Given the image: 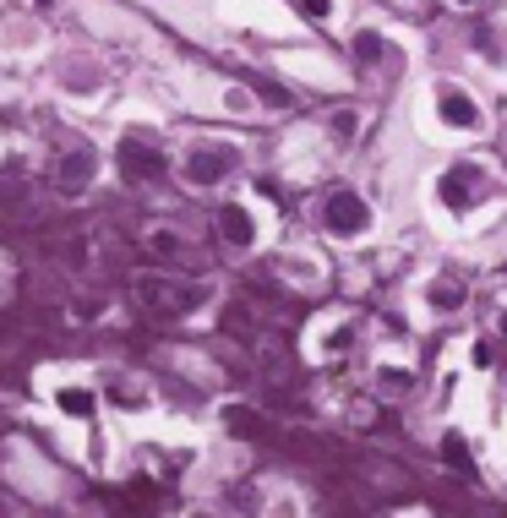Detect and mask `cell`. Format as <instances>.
<instances>
[{
	"mask_svg": "<svg viewBox=\"0 0 507 518\" xmlns=\"http://www.w3.org/2000/svg\"><path fill=\"white\" fill-rule=\"evenodd\" d=\"M158 169H164V158H158V153H153V147H147V153H142V147H137V142H126V180H153V175H158Z\"/></svg>",
	"mask_w": 507,
	"mask_h": 518,
	"instance_id": "1",
	"label": "cell"
},
{
	"mask_svg": "<svg viewBox=\"0 0 507 518\" xmlns=\"http://www.w3.org/2000/svg\"><path fill=\"white\" fill-rule=\"evenodd\" d=\"M224 169H229V153H197V158L186 164V175H191L197 186H213V180H224Z\"/></svg>",
	"mask_w": 507,
	"mask_h": 518,
	"instance_id": "2",
	"label": "cell"
},
{
	"mask_svg": "<svg viewBox=\"0 0 507 518\" xmlns=\"http://www.w3.org/2000/svg\"><path fill=\"white\" fill-rule=\"evenodd\" d=\"M218 229H224V240H229V246H251V213H246V208H235V202H229V208L218 213Z\"/></svg>",
	"mask_w": 507,
	"mask_h": 518,
	"instance_id": "3",
	"label": "cell"
},
{
	"mask_svg": "<svg viewBox=\"0 0 507 518\" xmlns=\"http://www.w3.org/2000/svg\"><path fill=\"white\" fill-rule=\"evenodd\" d=\"M328 218H333V229H360V202L355 197H333L328 202Z\"/></svg>",
	"mask_w": 507,
	"mask_h": 518,
	"instance_id": "4",
	"label": "cell"
},
{
	"mask_svg": "<svg viewBox=\"0 0 507 518\" xmlns=\"http://www.w3.org/2000/svg\"><path fill=\"white\" fill-rule=\"evenodd\" d=\"M60 404H66V410H76V415H82V410H87V393H60Z\"/></svg>",
	"mask_w": 507,
	"mask_h": 518,
	"instance_id": "5",
	"label": "cell"
},
{
	"mask_svg": "<svg viewBox=\"0 0 507 518\" xmlns=\"http://www.w3.org/2000/svg\"><path fill=\"white\" fill-rule=\"evenodd\" d=\"M300 5H306L311 16H322V11H328V0H300Z\"/></svg>",
	"mask_w": 507,
	"mask_h": 518,
	"instance_id": "6",
	"label": "cell"
}]
</instances>
